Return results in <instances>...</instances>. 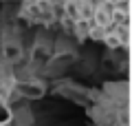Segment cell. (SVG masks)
Instances as JSON below:
<instances>
[{
  "label": "cell",
  "instance_id": "obj_1",
  "mask_svg": "<svg viewBox=\"0 0 132 126\" xmlns=\"http://www.w3.org/2000/svg\"><path fill=\"white\" fill-rule=\"evenodd\" d=\"M18 93L22 97H29V100H40V97H44L46 89L38 80H29V82H18Z\"/></svg>",
  "mask_w": 132,
  "mask_h": 126
},
{
  "label": "cell",
  "instance_id": "obj_2",
  "mask_svg": "<svg viewBox=\"0 0 132 126\" xmlns=\"http://www.w3.org/2000/svg\"><path fill=\"white\" fill-rule=\"evenodd\" d=\"M22 55H24V51H22V44L18 40H5L2 42V58H5V62L18 64L22 60Z\"/></svg>",
  "mask_w": 132,
  "mask_h": 126
},
{
  "label": "cell",
  "instance_id": "obj_3",
  "mask_svg": "<svg viewBox=\"0 0 132 126\" xmlns=\"http://www.w3.org/2000/svg\"><path fill=\"white\" fill-rule=\"evenodd\" d=\"M79 11H81V2H64V16H68L71 20H79Z\"/></svg>",
  "mask_w": 132,
  "mask_h": 126
},
{
  "label": "cell",
  "instance_id": "obj_4",
  "mask_svg": "<svg viewBox=\"0 0 132 126\" xmlns=\"http://www.w3.org/2000/svg\"><path fill=\"white\" fill-rule=\"evenodd\" d=\"M104 42H106V47L112 49V51H117V49H121V47H123L121 40H119V36H117V33H112V31H108V33L104 36Z\"/></svg>",
  "mask_w": 132,
  "mask_h": 126
},
{
  "label": "cell",
  "instance_id": "obj_5",
  "mask_svg": "<svg viewBox=\"0 0 132 126\" xmlns=\"http://www.w3.org/2000/svg\"><path fill=\"white\" fill-rule=\"evenodd\" d=\"M33 60L35 62H46L48 60V51L42 53V44H38V47L33 49Z\"/></svg>",
  "mask_w": 132,
  "mask_h": 126
}]
</instances>
